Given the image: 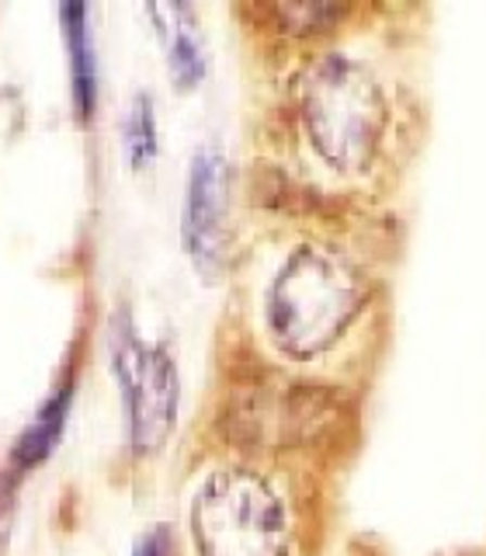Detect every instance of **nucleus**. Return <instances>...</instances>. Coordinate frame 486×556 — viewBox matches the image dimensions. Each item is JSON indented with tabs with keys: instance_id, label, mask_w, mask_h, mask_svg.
Here are the masks:
<instances>
[{
	"instance_id": "1a4fd4ad",
	"label": "nucleus",
	"mask_w": 486,
	"mask_h": 556,
	"mask_svg": "<svg viewBox=\"0 0 486 556\" xmlns=\"http://www.w3.org/2000/svg\"><path fill=\"white\" fill-rule=\"evenodd\" d=\"M122 139H126V156L136 170H143L156 156V115L150 94L139 91L132 98L126 118H122Z\"/></svg>"
},
{
	"instance_id": "6e6552de",
	"label": "nucleus",
	"mask_w": 486,
	"mask_h": 556,
	"mask_svg": "<svg viewBox=\"0 0 486 556\" xmlns=\"http://www.w3.org/2000/svg\"><path fill=\"white\" fill-rule=\"evenodd\" d=\"M87 4H69L60 8L63 22V39L69 52V84H74V109L87 122L94 115L98 104V63H94V42H91V25H87Z\"/></svg>"
},
{
	"instance_id": "20e7f679",
	"label": "nucleus",
	"mask_w": 486,
	"mask_h": 556,
	"mask_svg": "<svg viewBox=\"0 0 486 556\" xmlns=\"http://www.w3.org/2000/svg\"><path fill=\"white\" fill-rule=\"evenodd\" d=\"M108 355L122 400H126L132 448L146 456L167 442L174 417H178V365L164 344H146L139 338L126 309H118L108 324Z\"/></svg>"
},
{
	"instance_id": "f03ea898",
	"label": "nucleus",
	"mask_w": 486,
	"mask_h": 556,
	"mask_svg": "<svg viewBox=\"0 0 486 556\" xmlns=\"http://www.w3.org/2000/svg\"><path fill=\"white\" fill-rule=\"evenodd\" d=\"M299 115L312 150L337 170H364L386 136V94L361 60L327 52L306 70Z\"/></svg>"
},
{
	"instance_id": "0eeeda50",
	"label": "nucleus",
	"mask_w": 486,
	"mask_h": 556,
	"mask_svg": "<svg viewBox=\"0 0 486 556\" xmlns=\"http://www.w3.org/2000/svg\"><path fill=\"white\" fill-rule=\"evenodd\" d=\"M69 404H74V379L66 376L60 387L52 390V396H46V404L35 410V417L22 428V434H17L14 445H11V466L17 469V473L39 466L42 459L52 456V448H56L63 439Z\"/></svg>"
},
{
	"instance_id": "39448f33",
	"label": "nucleus",
	"mask_w": 486,
	"mask_h": 556,
	"mask_svg": "<svg viewBox=\"0 0 486 556\" xmlns=\"http://www.w3.org/2000/svg\"><path fill=\"white\" fill-rule=\"evenodd\" d=\"M226 208H230V161L216 147H202L188 170L181 219L184 248L202 275H216L222 265Z\"/></svg>"
},
{
	"instance_id": "9d476101",
	"label": "nucleus",
	"mask_w": 486,
	"mask_h": 556,
	"mask_svg": "<svg viewBox=\"0 0 486 556\" xmlns=\"http://www.w3.org/2000/svg\"><path fill=\"white\" fill-rule=\"evenodd\" d=\"M268 11L278 17V25L289 31H320L347 14V8H337V4H274Z\"/></svg>"
},
{
	"instance_id": "9b49d317",
	"label": "nucleus",
	"mask_w": 486,
	"mask_h": 556,
	"mask_svg": "<svg viewBox=\"0 0 486 556\" xmlns=\"http://www.w3.org/2000/svg\"><path fill=\"white\" fill-rule=\"evenodd\" d=\"M132 556H170V529L167 526H156L146 535H139Z\"/></svg>"
},
{
	"instance_id": "f257e3e1",
	"label": "nucleus",
	"mask_w": 486,
	"mask_h": 556,
	"mask_svg": "<svg viewBox=\"0 0 486 556\" xmlns=\"http://www.w3.org/2000/svg\"><path fill=\"white\" fill-rule=\"evenodd\" d=\"M364 303V282L337 251L303 243L274 271L265 317L274 344L285 355L312 358L337 344Z\"/></svg>"
},
{
	"instance_id": "423d86ee",
	"label": "nucleus",
	"mask_w": 486,
	"mask_h": 556,
	"mask_svg": "<svg viewBox=\"0 0 486 556\" xmlns=\"http://www.w3.org/2000/svg\"><path fill=\"white\" fill-rule=\"evenodd\" d=\"M146 14L156 22V31L167 46V63L178 87H195L205 77V49L195 11L188 4H150Z\"/></svg>"
},
{
	"instance_id": "7ed1b4c3",
	"label": "nucleus",
	"mask_w": 486,
	"mask_h": 556,
	"mask_svg": "<svg viewBox=\"0 0 486 556\" xmlns=\"http://www.w3.org/2000/svg\"><path fill=\"white\" fill-rule=\"evenodd\" d=\"M199 556H289V511L274 486L243 466L208 473L191 501Z\"/></svg>"
}]
</instances>
